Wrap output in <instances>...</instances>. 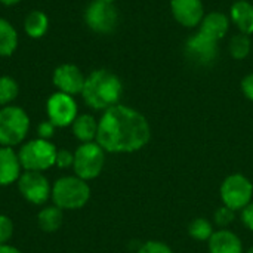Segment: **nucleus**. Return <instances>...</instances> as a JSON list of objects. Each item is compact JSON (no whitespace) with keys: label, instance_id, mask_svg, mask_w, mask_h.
<instances>
[{"label":"nucleus","instance_id":"nucleus-30","mask_svg":"<svg viewBox=\"0 0 253 253\" xmlns=\"http://www.w3.org/2000/svg\"><path fill=\"white\" fill-rule=\"evenodd\" d=\"M240 219L249 231H253V202L240 211Z\"/></svg>","mask_w":253,"mask_h":253},{"label":"nucleus","instance_id":"nucleus-21","mask_svg":"<svg viewBox=\"0 0 253 253\" xmlns=\"http://www.w3.org/2000/svg\"><path fill=\"white\" fill-rule=\"evenodd\" d=\"M18 47V33L4 18H0V56H10Z\"/></svg>","mask_w":253,"mask_h":253},{"label":"nucleus","instance_id":"nucleus-2","mask_svg":"<svg viewBox=\"0 0 253 253\" xmlns=\"http://www.w3.org/2000/svg\"><path fill=\"white\" fill-rule=\"evenodd\" d=\"M123 93V83L117 74L101 68L92 71L84 82L82 96L84 104L98 111H105L117 104Z\"/></svg>","mask_w":253,"mask_h":253},{"label":"nucleus","instance_id":"nucleus-25","mask_svg":"<svg viewBox=\"0 0 253 253\" xmlns=\"http://www.w3.org/2000/svg\"><path fill=\"white\" fill-rule=\"evenodd\" d=\"M236 219V212L227 206H219L215 213H213V224L219 227V230L227 228L228 225H231Z\"/></svg>","mask_w":253,"mask_h":253},{"label":"nucleus","instance_id":"nucleus-34","mask_svg":"<svg viewBox=\"0 0 253 253\" xmlns=\"http://www.w3.org/2000/svg\"><path fill=\"white\" fill-rule=\"evenodd\" d=\"M98 1H104V3H114L116 0H98Z\"/></svg>","mask_w":253,"mask_h":253},{"label":"nucleus","instance_id":"nucleus-31","mask_svg":"<svg viewBox=\"0 0 253 253\" xmlns=\"http://www.w3.org/2000/svg\"><path fill=\"white\" fill-rule=\"evenodd\" d=\"M242 92H243V95L253 102V73L251 74H248L243 80H242Z\"/></svg>","mask_w":253,"mask_h":253},{"label":"nucleus","instance_id":"nucleus-27","mask_svg":"<svg viewBox=\"0 0 253 253\" xmlns=\"http://www.w3.org/2000/svg\"><path fill=\"white\" fill-rule=\"evenodd\" d=\"M13 236V222L7 215L0 213V245H7Z\"/></svg>","mask_w":253,"mask_h":253},{"label":"nucleus","instance_id":"nucleus-10","mask_svg":"<svg viewBox=\"0 0 253 253\" xmlns=\"http://www.w3.org/2000/svg\"><path fill=\"white\" fill-rule=\"evenodd\" d=\"M79 108L74 96L55 92L46 101V114L47 120L52 122L56 127H68L73 125L79 116Z\"/></svg>","mask_w":253,"mask_h":253},{"label":"nucleus","instance_id":"nucleus-33","mask_svg":"<svg viewBox=\"0 0 253 253\" xmlns=\"http://www.w3.org/2000/svg\"><path fill=\"white\" fill-rule=\"evenodd\" d=\"M21 0H0V3L1 4H4V6H13V4H18Z\"/></svg>","mask_w":253,"mask_h":253},{"label":"nucleus","instance_id":"nucleus-17","mask_svg":"<svg viewBox=\"0 0 253 253\" xmlns=\"http://www.w3.org/2000/svg\"><path fill=\"white\" fill-rule=\"evenodd\" d=\"M230 21L237 27L239 33L253 34V4L249 0L234 1L230 9Z\"/></svg>","mask_w":253,"mask_h":253},{"label":"nucleus","instance_id":"nucleus-29","mask_svg":"<svg viewBox=\"0 0 253 253\" xmlns=\"http://www.w3.org/2000/svg\"><path fill=\"white\" fill-rule=\"evenodd\" d=\"M55 130H56V126L52 122H49V120H44V122L39 123V126H37V135L42 139L50 141L52 136L55 135Z\"/></svg>","mask_w":253,"mask_h":253},{"label":"nucleus","instance_id":"nucleus-19","mask_svg":"<svg viewBox=\"0 0 253 253\" xmlns=\"http://www.w3.org/2000/svg\"><path fill=\"white\" fill-rule=\"evenodd\" d=\"M64 222V211L53 206H44L37 215V225L44 233H55Z\"/></svg>","mask_w":253,"mask_h":253},{"label":"nucleus","instance_id":"nucleus-18","mask_svg":"<svg viewBox=\"0 0 253 253\" xmlns=\"http://www.w3.org/2000/svg\"><path fill=\"white\" fill-rule=\"evenodd\" d=\"M73 135L82 144L96 141L98 135V120L92 114H80L71 125Z\"/></svg>","mask_w":253,"mask_h":253},{"label":"nucleus","instance_id":"nucleus-11","mask_svg":"<svg viewBox=\"0 0 253 253\" xmlns=\"http://www.w3.org/2000/svg\"><path fill=\"white\" fill-rule=\"evenodd\" d=\"M52 82L53 86L58 89V92L76 96V95H82L86 76L76 64H61L53 70Z\"/></svg>","mask_w":253,"mask_h":253},{"label":"nucleus","instance_id":"nucleus-20","mask_svg":"<svg viewBox=\"0 0 253 253\" xmlns=\"http://www.w3.org/2000/svg\"><path fill=\"white\" fill-rule=\"evenodd\" d=\"M49 28V18L42 10H31L24 19L25 34L31 39H42Z\"/></svg>","mask_w":253,"mask_h":253},{"label":"nucleus","instance_id":"nucleus-28","mask_svg":"<svg viewBox=\"0 0 253 253\" xmlns=\"http://www.w3.org/2000/svg\"><path fill=\"white\" fill-rule=\"evenodd\" d=\"M74 163V153H71L70 150L61 148L56 151V160H55V166L59 169H68L73 168Z\"/></svg>","mask_w":253,"mask_h":253},{"label":"nucleus","instance_id":"nucleus-14","mask_svg":"<svg viewBox=\"0 0 253 253\" xmlns=\"http://www.w3.org/2000/svg\"><path fill=\"white\" fill-rule=\"evenodd\" d=\"M22 172L18 153L10 147H0V187L16 184Z\"/></svg>","mask_w":253,"mask_h":253},{"label":"nucleus","instance_id":"nucleus-15","mask_svg":"<svg viewBox=\"0 0 253 253\" xmlns=\"http://www.w3.org/2000/svg\"><path fill=\"white\" fill-rule=\"evenodd\" d=\"M209 253H245L240 237L231 230L222 228L212 234L208 242Z\"/></svg>","mask_w":253,"mask_h":253},{"label":"nucleus","instance_id":"nucleus-26","mask_svg":"<svg viewBox=\"0 0 253 253\" xmlns=\"http://www.w3.org/2000/svg\"><path fill=\"white\" fill-rule=\"evenodd\" d=\"M136 253H173L172 248L166 245L165 242L159 240H148L139 246Z\"/></svg>","mask_w":253,"mask_h":253},{"label":"nucleus","instance_id":"nucleus-22","mask_svg":"<svg viewBox=\"0 0 253 253\" xmlns=\"http://www.w3.org/2000/svg\"><path fill=\"white\" fill-rule=\"evenodd\" d=\"M228 52H230V55L236 61L246 59L251 55V52H252V40H251V36L243 34V33L234 34L231 37V40H230Z\"/></svg>","mask_w":253,"mask_h":253},{"label":"nucleus","instance_id":"nucleus-12","mask_svg":"<svg viewBox=\"0 0 253 253\" xmlns=\"http://www.w3.org/2000/svg\"><path fill=\"white\" fill-rule=\"evenodd\" d=\"M187 55L191 61L200 65H209L212 64L218 56V42L209 39L203 33L197 31L193 34L185 44Z\"/></svg>","mask_w":253,"mask_h":253},{"label":"nucleus","instance_id":"nucleus-32","mask_svg":"<svg viewBox=\"0 0 253 253\" xmlns=\"http://www.w3.org/2000/svg\"><path fill=\"white\" fill-rule=\"evenodd\" d=\"M0 253H22L19 249H16L15 246L7 245H0Z\"/></svg>","mask_w":253,"mask_h":253},{"label":"nucleus","instance_id":"nucleus-9","mask_svg":"<svg viewBox=\"0 0 253 253\" xmlns=\"http://www.w3.org/2000/svg\"><path fill=\"white\" fill-rule=\"evenodd\" d=\"M84 22L98 34H110L117 27L119 13L113 3L93 0L84 10Z\"/></svg>","mask_w":253,"mask_h":253},{"label":"nucleus","instance_id":"nucleus-5","mask_svg":"<svg viewBox=\"0 0 253 253\" xmlns=\"http://www.w3.org/2000/svg\"><path fill=\"white\" fill-rule=\"evenodd\" d=\"M56 151L58 148L55 147L53 142L47 139L36 138V139L25 142L19 148L18 157L24 170L44 172L55 166Z\"/></svg>","mask_w":253,"mask_h":253},{"label":"nucleus","instance_id":"nucleus-3","mask_svg":"<svg viewBox=\"0 0 253 253\" xmlns=\"http://www.w3.org/2000/svg\"><path fill=\"white\" fill-rule=\"evenodd\" d=\"M90 187L87 181L73 175L56 179L52 185L50 199L61 211H79L90 200Z\"/></svg>","mask_w":253,"mask_h":253},{"label":"nucleus","instance_id":"nucleus-6","mask_svg":"<svg viewBox=\"0 0 253 253\" xmlns=\"http://www.w3.org/2000/svg\"><path fill=\"white\" fill-rule=\"evenodd\" d=\"M104 166L105 151L96 141L80 144L74 151L73 170L76 176L84 181H92L102 173Z\"/></svg>","mask_w":253,"mask_h":253},{"label":"nucleus","instance_id":"nucleus-16","mask_svg":"<svg viewBox=\"0 0 253 253\" xmlns=\"http://www.w3.org/2000/svg\"><path fill=\"white\" fill-rule=\"evenodd\" d=\"M228 30H230V18L218 10L206 13L199 25V31L215 42L222 40L227 36Z\"/></svg>","mask_w":253,"mask_h":253},{"label":"nucleus","instance_id":"nucleus-4","mask_svg":"<svg viewBox=\"0 0 253 253\" xmlns=\"http://www.w3.org/2000/svg\"><path fill=\"white\" fill-rule=\"evenodd\" d=\"M30 132V117L16 105L0 108V147H16L22 144Z\"/></svg>","mask_w":253,"mask_h":253},{"label":"nucleus","instance_id":"nucleus-36","mask_svg":"<svg viewBox=\"0 0 253 253\" xmlns=\"http://www.w3.org/2000/svg\"><path fill=\"white\" fill-rule=\"evenodd\" d=\"M236 1H243V0H236Z\"/></svg>","mask_w":253,"mask_h":253},{"label":"nucleus","instance_id":"nucleus-1","mask_svg":"<svg viewBox=\"0 0 253 253\" xmlns=\"http://www.w3.org/2000/svg\"><path fill=\"white\" fill-rule=\"evenodd\" d=\"M151 139V126L138 110L117 104L98 120L96 142L105 153L130 154L142 150Z\"/></svg>","mask_w":253,"mask_h":253},{"label":"nucleus","instance_id":"nucleus-24","mask_svg":"<svg viewBox=\"0 0 253 253\" xmlns=\"http://www.w3.org/2000/svg\"><path fill=\"white\" fill-rule=\"evenodd\" d=\"M19 93V86L16 80L10 76H0V105H10Z\"/></svg>","mask_w":253,"mask_h":253},{"label":"nucleus","instance_id":"nucleus-7","mask_svg":"<svg viewBox=\"0 0 253 253\" xmlns=\"http://www.w3.org/2000/svg\"><path fill=\"white\" fill-rule=\"evenodd\" d=\"M219 197L224 206L234 212H240L253 202L252 181L242 173H231L222 181L219 187Z\"/></svg>","mask_w":253,"mask_h":253},{"label":"nucleus","instance_id":"nucleus-13","mask_svg":"<svg viewBox=\"0 0 253 253\" xmlns=\"http://www.w3.org/2000/svg\"><path fill=\"white\" fill-rule=\"evenodd\" d=\"M170 12L178 24L187 28H196L205 18L202 0H170Z\"/></svg>","mask_w":253,"mask_h":253},{"label":"nucleus","instance_id":"nucleus-8","mask_svg":"<svg viewBox=\"0 0 253 253\" xmlns=\"http://www.w3.org/2000/svg\"><path fill=\"white\" fill-rule=\"evenodd\" d=\"M19 194L31 205L42 206L44 205L52 194V185L43 172H30L24 170L16 182Z\"/></svg>","mask_w":253,"mask_h":253},{"label":"nucleus","instance_id":"nucleus-35","mask_svg":"<svg viewBox=\"0 0 253 253\" xmlns=\"http://www.w3.org/2000/svg\"><path fill=\"white\" fill-rule=\"evenodd\" d=\"M246 253H253V248H249V249H248V252Z\"/></svg>","mask_w":253,"mask_h":253},{"label":"nucleus","instance_id":"nucleus-23","mask_svg":"<svg viewBox=\"0 0 253 253\" xmlns=\"http://www.w3.org/2000/svg\"><path fill=\"white\" fill-rule=\"evenodd\" d=\"M188 236L193 239V240H197V242H209V239L212 237V234L215 233L213 230V224L206 219V218H196L193 219L190 224H188Z\"/></svg>","mask_w":253,"mask_h":253}]
</instances>
